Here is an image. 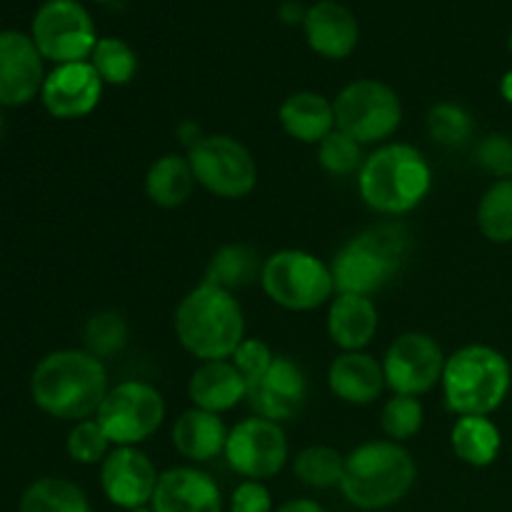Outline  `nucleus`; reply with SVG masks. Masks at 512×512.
I'll return each mask as SVG.
<instances>
[{"label":"nucleus","mask_w":512,"mask_h":512,"mask_svg":"<svg viewBox=\"0 0 512 512\" xmlns=\"http://www.w3.org/2000/svg\"><path fill=\"white\" fill-rule=\"evenodd\" d=\"M158 478L160 473L148 453L133 445H118L100 463V490L110 505L123 512L148 508Z\"/></svg>","instance_id":"4468645a"},{"label":"nucleus","mask_w":512,"mask_h":512,"mask_svg":"<svg viewBox=\"0 0 512 512\" xmlns=\"http://www.w3.org/2000/svg\"><path fill=\"white\" fill-rule=\"evenodd\" d=\"M230 360H233L235 368L240 370V375L248 380V388H250V385L258 383V380L268 373V368L275 360V353L270 350V345L265 343V340L245 338Z\"/></svg>","instance_id":"4c0bfd02"},{"label":"nucleus","mask_w":512,"mask_h":512,"mask_svg":"<svg viewBox=\"0 0 512 512\" xmlns=\"http://www.w3.org/2000/svg\"><path fill=\"white\" fill-rule=\"evenodd\" d=\"M510 50H512V38H510Z\"/></svg>","instance_id":"49530a36"},{"label":"nucleus","mask_w":512,"mask_h":512,"mask_svg":"<svg viewBox=\"0 0 512 512\" xmlns=\"http://www.w3.org/2000/svg\"><path fill=\"white\" fill-rule=\"evenodd\" d=\"M278 120L285 133L298 143L320 145L335 130L333 100L313 90H298L283 100Z\"/></svg>","instance_id":"b1692460"},{"label":"nucleus","mask_w":512,"mask_h":512,"mask_svg":"<svg viewBox=\"0 0 512 512\" xmlns=\"http://www.w3.org/2000/svg\"><path fill=\"white\" fill-rule=\"evenodd\" d=\"M228 510L230 512H275L273 495H270L268 485L260 483V480H243V483L230 493Z\"/></svg>","instance_id":"58836bf2"},{"label":"nucleus","mask_w":512,"mask_h":512,"mask_svg":"<svg viewBox=\"0 0 512 512\" xmlns=\"http://www.w3.org/2000/svg\"><path fill=\"white\" fill-rule=\"evenodd\" d=\"M95 3H110V0H95Z\"/></svg>","instance_id":"a18cd8bd"},{"label":"nucleus","mask_w":512,"mask_h":512,"mask_svg":"<svg viewBox=\"0 0 512 512\" xmlns=\"http://www.w3.org/2000/svg\"><path fill=\"white\" fill-rule=\"evenodd\" d=\"M428 135L443 148H460V145L468 143L473 138V115L458 103H450V100H440V103L430 105L428 118Z\"/></svg>","instance_id":"473e14b6"},{"label":"nucleus","mask_w":512,"mask_h":512,"mask_svg":"<svg viewBox=\"0 0 512 512\" xmlns=\"http://www.w3.org/2000/svg\"><path fill=\"white\" fill-rule=\"evenodd\" d=\"M500 93H503V98L512 103V70L510 73L503 75V80H500Z\"/></svg>","instance_id":"79ce46f5"},{"label":"nucleus","mask_w":512,"mask_h":512,"mask_svg":"<svg viewBox=\"0 0 512 512\" xmlns=\"http://www.w3.org/2000/svg\"><path fill=\"white\" fill-rule=\"evenodd\" d=\"M165 413L168 405L155 385L145 380H120L118 385H110L95 418L103 425L113 448L118 445L140 448L158 433L160 425L165 423Z\"/></svg>","instance_id":"9d476101"},{"label":"nucleus","mask_w":512,"mask_h":512,"mask_svg":"<svg viewBox=\"0 0 512 512\" xmlns=\"http://www.w3.org/2000/svg\"><path fill=\"white\" fill-rule=\"evenodd\" d=\"M418 465L403 443L370 440L345 455L340 493L363 512L388 510L413 490Z\"/></svg>","instance_id":"20e7f679"},{"label":"nucleus","mask_w":512,"mask_h":512,"mask_svg":"<svg viewBox=\"0 0 512 512\" xmlns=\"http://www.w3.org/2000/svg\"><path fill=\"white\" fill-rule=\"evenodd\" d=\"M330 340L343 353H358L375 340L380 328V313L373 298L353 293H335L328 303V320H325Z\"/></svg>","instance_id":"aec40b11"},{"label":"nucleus","mask_w":512,"mask_h":512,"mask_svg":"<svg viewBox=\"0 0 512 512\" xmlns=\"http://www.w3.org/2000/svg\"><path fill=\"white\" fill-rule=\"evenodd\" d=\"M433 190V168L423 150L410 143H383L365 155L358 170V193L373 213L400 218L423 203Z\"/></svg>","instance_id":"7ed1b4c3"},{"label":"nucleus","mask_w":512,"mask_h":512,"mask_svg":"<svg viewBox=\"0 0 512 512\" xmlns=\"http://www.w3.org/2000/svg\"><path fill=\"white\" fill-rule=\"evenodd\" d=\"M263 263L265 258H260V253L253 245L225 243L210 258L203 280L235 293V290H243L248 285L260 283Z\"/></svg>","instance_id":"bb28decb"},{"label":"nucleus","mask_w":512,"mask_h":512,"mask_svg":"<svg viewBox=\"0 0 512 512\" xmlns=\"http://www.w3.org/2000/svg\"><path fill=\"white\" fill-rule=\"evenodd\" d=\"M195 175L188 155L165 153L145 173V195L153 205L175 210L190 200L195 190Z\"/></svg>","instance_id":"a878e982"},{"label":"nucleus","mask_w":512,"mask_h":512,"mask_svg":"<svg viewBox=\"0 0 512 512\" xmlns=\"http://www.w3.org/2000/svg\"><path fill=\"white\" fill-rule=\"evenodd\" d=\"M478 228L490 243H512V178L495 180L478 205Z\"/></svg>","instance_id":"c756f323"},{"label":"nucleus","mask_w":512,"mask_h":512,"mask_svg":"<svg viewBox=\"0 0 512 512\" xmlns=\"http://www.w3.org/2000/svg\"><path fill=\"white\" fill-rule=\"evenodd\" d=\"M195 183L223 200L248 198L258 185V163L248 145L225 133L203 135L188 150Z\"/></svg>","instance_id":"1a4fd4ad"},{"label":"nucleus","mask_w":512,"mask_h":512,"mask_svg":"<svg viewBox=\"0 0 512 512\" xmlns=\"http://www.w3.org/2000/svg\"><path fill=\"white\" fill-rule=\"evenodd\" d=\"M175 338L185 353L205 360H230L245 335V313L230 290L203 280L175 308Z\"/></svg>","instance_id":"f03ea898"},{"label":"nucleus","mask_w":512,"mask_h":512,"mask_svg":"<svg viewBox=\"0 0 512 512\" xmlns=\"http://www.w3.org/2000/svg\"><path fill=\"white\" fill-rule=\"evenodd\" d=\"M223 458L240 478L265 483L288 465V435L280 423L253 415L230 428Z\"/></svg>","instance_id":"f8f14e48"},{"label":"nucleus","mask_w":512,"mask_h":512,"mask_svg":"<svg viewBox=\"0 0 512 512\" xmlns=\"http://www.w3.org/2000/svg\"><path fill=\"white\" fill-rule=\"evenodd\" d=\"M30 38L55 65L90 60L98 43L93 18L78 0H45L33 18Z\"/></svg>","instance_id":"9b49d317"},{"label":"nucleus","mask_w":512,"mask_h":512,"mask_svg":"<svg viewBox=\"0 0 512 512\" xmlns=\"http://www.w3.org/2000/svg\"><path fill=\"white\" fill-rule=\"evenodd\" d=\"M305 13H308V10H303V5H300V3H285L283 8L278 10L280 20H285L288 25L305 23Z\"/></svg>","instance_id":"a19ab883"},{"label":"nucleus","mask_w":512,"mask_h":512,"mask_svg":"<svg viewBox=\"0 0 512 512\" xmlns=\"http://www.w3.org/2000/svg\"><path fill=\"white\" fill-rule=\"evenodd\" d=\"M475 163L498 180L512 178V138L503 133L485 135L475 148Z\"/></svg>","instance_id":"e433bc0d"},{"label":"nucleus","mask_w":512,"mask_h":512,"mask_svg":"<svg viewBox=\"0 0 512 512\" xmlns=\"http://www.w3.org/2000/svg\"><path fill=\"white\" fill-rule=\"evenodd\" d=\"M43 63L28 33L0 30V105L20 108L38 98L45 83Z\"/></svg>","instance_id":"dca6fc26"},{"label":"nucleus","mask_w":512,"mask_h":512,"mask_svg":"<svg viewBox=\"0 0 512 512\" xmlns=\"http://www.w3.org/2000/svg\"><path fill=\"white\" fill-rule=\"evenodd\" d=\"M128 512H155V510L148 505V508H138V510H128Z\"/></svg>","instance_id":"37998d69"},{"label":"nucleus","mask_w":512,"mask_h":512,"mask_svg":"<svg viewBox=\"0 0 512 512\" xmlns=\"http://www.w3.org/2000/svg\"><path fill=\"white\" fill-rule=\"evenodd\" d=\"M450 448L460 463L470 468H488L498 460L503 435L490 415H460L450 428Z\"/></svg>","instance_id":"393cba45"},{"label":"nucleus","mask_w":512,"mask_h":512,"mask_svg":"<svg viewBox=\"0 0 512 512\" xmlns=\"http://www.w3.org/2000/svg\"><path fill=\"white\" fill-rule=\"evenodd\" d=\"M512 388V365L500 350L470 343L448 355L440 380L443 400L455 415H490Z\"/></svg>","instance_id":"423d86ee"},{"label":"nucleus","mask_w":512,"mask_h":512,"mask_svg":"<svg viewBox=\"0 0 512 512\" xmlns=\"http://www.w3.org/2000/svg\"><path fill=\"white\" fill-rule=\"evenodd\" d=\"M230 428L225 425L223 415L208 413L200 408H188L178 415L173 423V438L175 450L183 455L190 463H210V460L220 458L225 453V443H228Z\"/></svg>","instance_id":"5701e85b"},{"label":"nucleus","mask_w":512,"mask_h":512,"mask_svg":"<svg viewBox=\"0 0 512 512\" xmlns=\"http://www.w3.org/2000/svg\"><path fill=\"white\" fill-rule=\"evenodd\" d=\"M328 388L338 400L348 405H373L388 388L383 373V360L358 350L340 353L328 368Z\"/></svg>","instance_id":"412c9836"},{"label":"nucleus","mask_w":512,"mask_h":512,"mask_svg":"<svg viewBox=\"0 0 512 512\" xmlns=\"http://www.w3.org/2000/svg\"><path fill=\"white\" fill-rule=\"evenodd\" d=\"M410 233L403 223H378L350 238L330 260L335 293L373 298L403 268Z\"/></svg>","instance_id":"39448f33"},{"label":"nucleus","mask_w":512,"mask_h":512,"mask_svg":"<svg viewBox=\"0 0 512 512\" xmlns=\"http://www.w3.org/2000/svg\"><path fill=\"white\" fill-rule=\"evenodd\" d=\"M18 512H93V505L78 483L45 475L23 490Z\"/></svg>","instance_id":"cd10ccee"},{"label":"nucleus","mask_w":512,"mask_h":512,"mask_svg":"<svg viewBox=\"0 0 512 512\" xmlns=\"http://www.w3.org/2000/svg\"><path fill=\"white\" fill-rule=\"evenodd\" d=\"M65 450H68L73 463L100 465L108 458L110 450H113V443H110V438L105 435L98 418H88L80 420V423H73L68 440H65Z\"/></svg>","instance_id":"c9c22d12"},{"label":"nucleus","mask_w":512,"mask_h":512,"mask_svg":"<svg viewBox=\"0 0 512 512\" xmlns=\"http://www.w3.org/2000/svg\"><path fill=\"white\" fill-rule=\"evenodd\" d=\"M365 145H360L358 140H353L350 135H345L343 130L335 128L323 143L318 145V163L325 173L338 175V178H345V175H358V170L363 168L365 163Z\"/></svg>","instance_id":"f704fd0d"},{"label":"nucleus","mask_w":512,"mask_h":512,"mask_svg":"<svg viewBox=\"0 0 512 512\" xmlns=\"http://www.w3.org/2000/svg\"><path fill=\"white\" fill-rule=\"evenodd\" d=\"M275 512H328L318 500H310V498H295L288 500V503L280 505Z\"/></svg>","instance_id":"ea45409f"},{"label":"nucleus","mask_w":512,"mask_h":512,"mask_svg":"<svg viewBox=\"0 0 512 512\" xmlns=\"http://www.w3.org/2000/svg\"><path fill=\"white\" fill-rule=\"evenodd\" d=\"M103 88L105 83L95 73L90 60H80V63L55 65L45 75L40 100L53 118L78 120L98 108Z\"/></svg>","instance_id":"f3484780"},{"label":"nucleus","mask_w":512,"mask_h":512,"mask_svg":"<svg viewBox=\"0 0 512 512\" xmlns=\"http://www.w3.org/2000/svg\"><path fill=\"white\" fill-rule=\"evenodd\" d=\"M445 360L448 355L430 333L423 330L400 333L383 355L388 390H393V395H413V398L430 393L443 380Z\"/></svg>","instance_id":"ddd939ff"},{"label":"nucleus","mask_w":512,"mask_h":512,"mask_svg":"<svg viewBox=\"0 0 512 512\" xmlns=\"http://www.w3.org/2000/svg\"><path fill=\"white\" fill-rule=\"evenodd\" d=\"M188 398L193 408L223 415L248 400V380L233 360H205L190 375Z\"/></svg>","instance_id":"4be33fe9"},{"label":"nucleus","mask_w":512,"mask_h":512,"mask_svg":"<svg viewBox=\"0 0 512 512\" xmlns=\"http://www.w3.org/2000/svg\"><path fill=\"white\" fill-rule=\"evenodd\" d=\"M0 138H3V113H0Z\"/></svg>","instance_id":"c03bdc74"},{"label":"nucleus","mask_w":512,"mask_h":512,"mask_svg":"<svg viewBox=\"0 0 512 512\" xmlns=\"http://www.w3.org/2000/svg\"><path fill=\"white\" fill-rule=\"evenodd\" d=\"M108 390V368L85 348L53 350L30 375L33 403L65 423L95 418Z\"/></svg>","instance_id":"f257e3e1"},{"label":"nucleus","mask_w":512,"mask_h":512,"mask_svg":"<svg viewBox=\"0 0 512 512\" xmlns=\"http://www.w3.org/2000/svg\"><path fill=\"white\" fill-rule=\"evenodd\" d=\"M260 288L270 303L293 313H310L335 298L330 263L300 248H285L268 255L260 273Z\"/></svg>","instance_id":"0eeeda50"},{"label":"nucleus","mask_w":512,"mask_h":512,"mask_svg":"<svg viewBox=\"0 0 512 512\" xmlns=\"http://www.w3.org/2000/svg\"><path fill=\"white\" fill-rule=\"evenodd\" d=\"M130 340L128 320L118 310H98L83 325V343L85 350L95 358L105 360L123 353Z\"/></svg>","instance_id":"7c9ffc66"},{"label":"nucleus","mask_w":512,"mask_h":512,"mask_svg":"<svg viewBox=\"0 0 512 512\" xmlns=\"http://www.w3.org/2000/svg\"><path fill=\"white\" fill-rule=\"evenodd\" d=\"M425 408L413 395H393L380 410V428L393 443H405L423 430Z\"/></svg>","instance_id":"72a5a7b5"},{"label":"nucleus","mask_w":512,"mask_h":512,"mask_svg":"<svg viewBox=\"0 0 512 512\" xmlns=\"http://www.w3.org/2000/svg\"><path fill=\"white\" fill-rule=\"evenodd\" d=\"M335 128L360 145L390 143L403 123V100L388 83L358 78L345 85L333 100Z\"/></svg>","instance_id":"6e6552de"},{"label":"nucleus","mask_w":512,"mask_h":512,"mask_svg":"<svg viewBox=\"0 0 512 512\" xmlns=\"http://www.w3.org/2000/svg\"><path fill=\"white\" fill-rule=\"evenodd\" d=\"M150 508L155 512H223V493L215 478L193 465L160 473Z\"/></svg>","instance_id":"a211bd4d"},{"label":"nucleus","mask_w":512,"mask_h":512,"mask_svg":"<svg viewBox=\"0 0 512 512\" xmlns=\"http://www.w3.org/2000/svg\"><path fill=\"white\" fill-rule=\"evenodd\" d=\"M345 455L330 445H308L293 458V473L303 485L315 490L340 488Z\"/></svg>","instance_id":"c85d7f7f"},{"label":"nucleus","mask_w":512,"mask_h":512,"mask_svg":"<svg viewBox=\"0 0 512 512\" xmlns=\"http://www.w3.org/2000/svg\"><path fill=\"white\" fill-rule=\"evenodd\" d=\"M303 28L310 48L328 60H343L358 48V18L338 0H320L310 5Z\"/></svg>","instance_id":"6ab92c4d"},{"label":"nucleus","mask_w":512,"mask_h":512,"mask_svg":"<svg viewBox=\"0 0 512 512\" xmlns=\"http://www.w3.org/2000/svg\"><path fill=\"white\" fill-rule=\"evenodd\" d=\"M90 65L105 85H128L138 73V55L125 40L98 38L90 55Z\"/></svg>","instance_id":"2f4dec72"},{"label":"nucleus","mask_w":512,"mask_h":512,"mask_svg":"<svg viewBox=\"0 0 512 512\" xmlns=\"http://www.w3.org/2000/svg\"><path fill=\"white\" fill-rule=\"evenodd\" d=\"M308 395L310 383L303 365L288 355H275L268 373L248 388V403L255 415L283 425L303 413Z\"/></svg>","instance_id":"2eb2a0df"}]
</instances>
